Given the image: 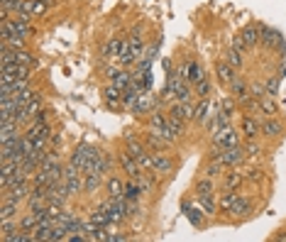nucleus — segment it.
I'll return each mask as SVG.
<instances>
[{
	"label": "nucleus",
	"mask_w": 286,
	"mask_h": 242,
	"mask_svg": "<svg viewBox=\"0 0 286 242\" xmlns=\"http://www.w3.org/2000/svg\"><path fill=\"white\" fill-rule=\"evenodd\" d=\"M218 162H220L225 169L240 167V164L245 162V149H242V147H228V149H223Z\"/></svg>",
	"instance_id": "obj_4"
},
{
	"label": "nucleus",
	"mask_w": 286,
	"mask_h": 242,
	"mask_svg": "<svg viewBox=\"0 0 286 242\" xmlns=\"http://www.w3.org/2000/svg\"><path fill=\"white\" fill-rule=\"evenodd\" d=\"M232 47H235L237 52H242V54H245V52H247V49H249V44H247V42H245V39H242V35H237V37H232Z\"/></svg>",
	"instance_id": "obj_39"
},
{
	"label": "nucleus",
	"mask_w": 286,
	"mask_h": 242,
	"mask_svg": "<svg viewBox=\"0 0 286 242\" xmlns=\"http://www.w3.org/2000/svg\"><path fill=\"white\" fill-rule=\"evenodd\" d=\"M103 181H105V174H100V171L83 174V193H95L98 188L103 186Z\"/></svg>",
	"instance_id": "obj_13"
},
{
	"label": "nucleus",
	"mask_w": 286,
	"mask_h": 242,
	"mask_svg": "<svg viewBox=\"0 0 286 242\" xmlns=\"http://www.w3.org/2000/svg\"><path fill=\"white\" fill-rule=\"evenodd\" d=\"M228 88H230V93H232V98H235V100H242L245 95H249V86L245 83V81H240V76H237V78L230 83Z\"/></svg>",
	"instance_id": "obj_23"
},
{
	"label": "nucleus",
	"mask_w": 286,
	"mask_h": 242,
	"mask_svg": "<svg viewBox=\"0 0 286 242\" xmlns=\"http://www.w3.org/2000/svg\"><path fill=\"white\" fill-rule=\"evenodd\" d=\"M249 213H252V201L245 198V196H240L232 205V210H230V215H235V218H247Z\"/></svg>",
	"instance_id": "obj_20"
},
{
	"label": "nucleus",
	"mask_w": 286,
	"mask_h": 242,
	"mask_svg": "<svg viewBox=\"0 0 286 242\" xmlns=\"http://www.w3.org/2000/svg\"><path fill=\"white\" fill-rule=\"evenodd\" d=\"M122 44H125V42H122V39H110V42H108V44H105V49H103V56H105V59H115V61H117V56H120V52H122Z\"/></svg>",
	"instance_id": "obj_26"
},
{
	"label": "nucleus",
	"mask_w": 286,
	"mask_h": 242,
	"mask_svg": "<svg viewBox=\"0 0 286 242\" xmlns=\"http://www.w3.org/2000/svg\"><path fill=\"white\" fill-rule=\"evenodd\" d=\"M210 105H213V103H210L208 98H198V103L193 105V120L203 125V123L208 120V115H210Z\"/></svg>",
	"instance_id": "obj_17"
},
{
	"label": "nucleus",
	"mask_w": 286,
	"mask_h": 242,
	"mask_svg": "<svg viewBox=\"0 0 286 242\" xmlns=\"http://www.w3.org/2000/svg\"><path fill=\"white\" fill-rule=\"evenodd\" d=\"M264 91H267V95H274L279 93V76H269L267 81H264Z\"/></svg>",
	"instance_id": "obj_34"
},
{
	"label": "nucleus",
	"mask_w": 286,
	"mask_h": 242,
	"mask_svg": "<svg viewBox=\"0 0 286 242\" xmlns=\"http://www.w3.org/2000/svg\"><path fill=\"white\" fill-rule=\"evenodd\" d=\"M47 117H49V112H47V110H39L37 115H35V123H47Z\"/></svg>",
	"instance_id": "obj_41"
},
{
	"label": "nucleus",
	"mask_w": 286,
	"mask_h": 242,
	"mask_svg": "<svg viewBox=\"0 0 286 242\" xmlns=\"http://www.w3.org/2000/svg\"><path fill=\"white\" fill-rule=\"evenodd\" d=\"M210 93H213V83H210L208 76L193 86V95H198V98H210Z\"/></svg>",
	"instance_id": "obj_29"
},
{
	"label": "nucleus",
	"mask_w": 286,
	"mask_h": 242,
	"mask_svg": "<svg viewBox=\"0 0 286 242\" xmlns=\"http://www.w3.org/2000/svg\"><path fill=\"white\" fill-rule=\"evenodd\" d=\"M105 188H108V196H110V198L125 196V181L117 179V176H108V179H105Z\"/></svg>",
	"instance_id": "obj_19"
},
{
	"label": "nucleus",
	"mask_w": 286,
	"mask_h": 242,
	"mask_svg": "<svg viewBox=\"0 0 286 242\" xmlns=\"http://www.w3.org/2000/svg\"><path fill=\"white\" fill-rule=\"evenodd\" d=\"M125 147H127V152L132 154L134 159H139V157L147 152V145H145V140H137L132 132H127V135H125Z\"/></svg>",
	"instance_id": "obj_15"
},
{
	"label": "nucleus",
	"mask_w": 286,
	"mask_h": 242,
	"mask_svg": "<svg viewBox=\"0 0 286 242\" xmlns=\"http://www.w3.org/2000/svg\"><path fill=\"white\" fill-rule=\"evenodd\" d=\"M142 196H145V193H142V188H139V181H137V179H127V181H125V198L139 203Z\"/></svg>",
	"instance_id": "obj_22"
},
{
	"label": "nucleus",
	"mask_w": 286,
	"mask_h": 242,
	"mask_svg": "<svg viewBox=\"0 0 286 242\" xmlns=\"http://www.w3.org/2000/svg\"><path fill=\"white\" fill-rule=\"evenodd\" d=\"M249 93L254 95V98H264V95H267V91H264V83H252V86H249Z\"/></svg>",
	"instance_id": "obj_40"
},
{
	"label": "nucleus",
	"mask_w": 286,
	"mask_h": 242,
	"mask_svg": "<svg viewBox=\"0 0 286 242\" xmlns=\"http://www.w3.org/2000/svg\"><path fill=\"white\" fill-rule=\"evenodd\" d=\"M117 162H120V167H122V171L127 174V179H139L142 174H145V169L139 167V162L134 159L132 154L125 149V152H120V157H117Z\"/></svg>",
	"instance_id": "obj_3"
},
{
	"label": "nucleus",
	"mask_w": 286,
	"mask_h": 242,
	"mask_svg": "<svg viewBox=\"0 0 286 242\" xmlns=\"http://www.w3.org/2000/svg\"><path fill=\"white\" fill-rule=\"evenodd\" d=\"M167 120H169V125L174 128V132H176L179 137L186 135V123H189V120H184V117H179V115H174V112H167Z\"/></svg>",
	"instance_id": "obj_28"
},
{
	"label": "nucleus",
	"mask_w": 286,
	"mask_h": 242,
	"mask_svg": "<svg viewBox=\"0 0 286 242\" xmlns=\"http://www.w3.org/2000/svg\"><path fill=\"white\" fill-rule=\"evenodd\" d=\"M193 193H196V198H203V196H210V193H215V179H210V176H203V179H198V181L193 184Z\"/></svg>",
	"instance_id": "obj_16"
},
{
	"label": "nucleus",
	"mask_w": 286,
	"mask_h": 242,
	"mask_svg": "<svg viewBox=\"0 0 286 242\" xmlns=\"http://www.w3.org/2000/svg\"><path fill=\"white\" fill-rule=\"evenodd\" d=\"M176 74L181 76L184 81H189L191 86H196L198 81H203L206 78V71H203V66L198 64V61H184L181 66H179V71Z\"/></svg>",
	"instance_id": "obj_2"
},
{
	"label": "nucleus",
	"mask_w": 286,
	"mask_h": 242,
	"mask_svg": "<svg viewBox=\"0 0 286 242\" xmlns=\"http://www.w3.org/2000/svg\"><path fill=\"white\" fill-rule=\"evenodd\" d=\"M242 149H245V157H259V154H262V147H259L254 140H247V145Z\"/></svg>",
	"instance_id": "obj_37"
},
{
	"label": "nucleus",
	"mask_w": 286,
	"mask_h": 242,
	"mask_svg": "<svg viewBox=\"0 0 286 242\" xmlns=\"http://www.w3.org/2000/svg\"><path fill=\"white\" fill-rule=\"evenodd\" d=\"M213 145H218L220 149L240 147V135H237V130L232 125H225V128L213 132Z\"/></svg>",
	"instance_id": "obj_1"
},
{
	"label": "nucleus",
	"mask_w": 286,
	"mask_h": 242,
	"mask_svg": "<svg viewBox=\"0 0 286 242\" xmlns=\"http://www.w3.org/2000/svg\"><path fill=\"white\" fill-rule=\"evenodd\" d=\"M152 171H154V174H159V176H169V174L174 171L172 157H169V154H164V152H154Z\"/></svg>",
	"instance_id": "obj_9"
},
{
	"label": "nucleus",
	"mask_w": 286,
	"mask_h": 242,
	"mask_svg": "<svg viewBox=\"0 0 286 242\" xmlns=\"http://www.w3.org/2000/svg\"><path fill=\"white\" fill-rule=\"evenodd\" d=\"M274 240H276V242H286V235H274Z\"/></svg>",
	"instance_id": "obj_42"
},
{
	"label": "nucleus",
	"mask_w": 286,
	"mask_h": 242,
	"mask_svg": "<svg viewBox=\"0 0 286 242\" xmlns=\"http://www.w3.org/2000/svg\"><path fill=\"white\" fill-rule=\"evenodd\" d=\"M259 44H262L264 49H271V47H276L279 52L284 49L281 35H279L276 30H271V27H262V25H259Z\"/></svg>",
	"instance_id": "obj_5"
},
{
	"label": "nucleus",
	"mask_w": 286,
	"mask_h": 242,
	"mask_svg": "<svg viewBox=\"0 0 286 242\" xmlns=\"http://www.w3.org/2000/svg\"><path fill=\"white\" fill-rule=\"evenodd\" d=\"M15 59H18V64H25V66H32L35 64V56L30 54L27 49H15Z\"/></svg>",
	"instance_id": "obj_35"
},
{
	"label": "nucleus",
	"mask_w": 286,
	"mask_h": 242,
	"mask_svg": "<svg viewBox=\"0 0 286 242\" xmlns=\"http://www.w3.org/2000/svg\"><path fill=\"white\" fill-rule=\"evenodd\" d=\"M198 205L206 210V215H215L220 208H218V201H215V196L210 193V196H203V198H198Z\"/></svg>",
	"instance_id": "obj_30"
},
{
	"label": "nucleus",
	"mask_w": 286,
	"mask_h": 242,
	"mask_svg": "<svg viewBox=\"0 0 286 242\" xmlns=\"http://www.w3.org/2000/svg\"><path fill=\"white\" fill-rule=\"evenodd\" d=\"M237 198H240L237 191H228V188H225V193H220V198H218V208H220L223 213H230Z\"/></svg>",
	"instance_id": "obj_21"
},
{
	"label": "nucleus",
	"mask_w": 286,
	"mask_h": 242,
	"mask_svg": "<svg viewBox=\"0 0 286 242\" xmlns=\"http://www.w3.org/2000/svg\"><path fill=\"white\" fill-rule=\"evenodd\" d=\"M259 112L267 115V117H276V115H279V105L274 103L271 95H264V98L259 100Z\"/></svg>",
	"instance_id": "obj_24"
},
{
	"label": "nucleus",
	"mask_w": 286,
	"mask_h": 242,
	"mask_svg": "<svg viewBox=\"0 0 286 242\" xmlns=\"http://www.w3.org/2000/svg\"><path fill=\"white\" fill-rule=\"evenodd\" d=\"M220 171H223V164H220L218 159H213V164H208V167L203 169V176H210V179H215Z\"/></svg>",
	"instance_id": "obj_36"
},
{
	"label": "nucleus",
	"mask_w": 286,
	"mask_h": 242,
	"mask_svg": "<svg viewBox=\"0 0 286 242\" xmlns=\"http://www.w3.org/2000/svg\"><path fill=\"white\" fill-rule=\"evenodd\" d=\"M215 74H218V81H220L223 86H230V83L237 78V69L230 66L228 61H218V64H215Z\"/></svg>",
	"instance_id": "obj_12"
},
{
	"label": "nucleus",
	"mask_w": 286,
	"mask_h": 242,
	"mask_svg": "<svg viewBox=\"0 0 286 242\" xmlns=\"http://www.w3.org/2000/svg\"><path fill=\"white\" fill-rule=\"evenodd\" d=\"M20 203L10 201V198H3V208H0V220H8V218H18Z\"/></svg>",
	"instance_id": "obj_25"
},
{
	"label": "nucleus",
	"mask_w": 286,
	"mask_h": 242,
	"mask_svg": "<svg viewBox=\"0 0 286 242\" xmlns=\"http://www.w3.org/2000/svg\"><path fill=\"white\" fill-rule=\"evenodd\" d=\"M237 108H240V105H237V100H235L232 95H230V98H223V100H220V112H223L225 117H230V120H232V115L237 112Z\"/></svg>",
	"instance_id": "obj_31"
},
{
	"label": "nucleus",
	"mask_w": 286,
	"mask_h": 242,
	"mask_svg": "<svg viewBox=\"0 0 286 242\" xmlns=\"http://www.w3.org/2000/svg\"><path fill=\"white\" fill-rule=\"evenodd\" d=\"M225 61H228L230 66H235V69H240L242 64H245V59H242V52H237L235 47H230L228 54H225Z\"/></svg>",
	"instance_id": "obj_33"
},
{
	"label": "nucleus",
	"mask_w": 286,
	"mask_h": 242,
	"mask_svg": "<svg viewBox=\"0 0 286 242\" xmlns=\"http://www.w3.org/2000/svg\"><path fill=\"white\" fill-rule=\"evenodd\" d=\"M242 181H245V174H240L237 169H230L228 174L223 176V188H228V191H237V188L242 186Z\"/></svg>",
	"instance_id": "obj_18"
},
{
	"label": "nucleus",
	"mask_w": 286,
	"mask_h": 242,
	"mask_svg": "<svg viewBox=\"0 0 286 242\" xmlns=\"http://www.w3.org/2000/svg\"><path fill=\"white\" fill-rule=\"evenodd\" d=\"M103 98H105V105H108L110 110H115V108L122 105V91H120L115 83H110V86L103 88Z\"/></svg>",
	"instance_id": "obj_14"
},
{
	"label": "nucleus",
	"mask_w": 286,
	"mask_h": 242,
	"mask_svg": "<svg viewBox=\"0 0 286 242\" xmlns=\"http://www.w3.org/2000/svg\"><path fill=\"white\" fill-rule=\"evenodd\" d=\"M181 210L186 213V218H189V223L193 225V227H198V230L206 227V210H203V208H196V205L191 208L189 201H184V203H181Z\"/></svg>",
	"instance_id": "obj_7"
},
{
	"label": "nucleus",
	"mask_w": 286,
	"mask_h": 242,
	"mask_svg": "<svg viewBox=\"0 0 286 242\" xmlns=\"http://www.w3.org/2000/svg\"><path fill=\"white\" fill-rule=\"evenodd\" d=\"M284 123H281V120H276V117H264V120H262V135H264V137H269V140H271V137H274V140H279V137H281V135H284Z\"/></svg>",
	"instance_id": "obj_11"
},
{
	"label": "nucleus",
	"mask_w": 286,
	"mask_h": 242,
	"mask_svg": "<svg viewBox=\"0 0 286 242\" xmlns=\"http://www.w3.org/2000/svg\"><path fill=\"white\" fill-rule=\"evenodd\" d=\"M145 145H147V149H150V152H167V149L172 147V145H169V142H167V140H164L159 132H154L152 128L145 132Z\"/></svg>",
	"instance_id": "obj_10"
},
{
	"label": "nucleus",
	"mask_w": 286,
	"mask_h": 242,
	"mask_svg": "<svg viewBox=\"0 0 286 242\" xmlns=\"http://www.w3.org/2000/svg\"><path fill=\"white\" fill-rule=\"evenodd\" d=\"M240 130H242V137H245V140H254V137L262 132V123H257L252 112H245V115H242V123H240Z\"/></svg>",
	"instance_id": "obj_8"
},
{
	"label": "nucleus",
	"mask_w": 286,
	"mask_h": 242,
	"mask_svg": "<svg viewBox=\"0 0 286 242\" xmlns=\"http://www.w3.org/2000/svg\"><path fill=\"white\" fill-rule=\"evenodd\" d=\"M37 223H39V218L32 213V210H30L25 218H20V230H25V232H35Z\"/></svg>",
	"instance_id": "obj_32"
},
{
	"label": "nucleus",
	"mask_w": 286,
	"mask_h": 242,
	"mask_svg": "<svg viewBox=\"0 0 286 242\" xmlns=\"http://www.w3.org/2000/svg\"><path fill=\"white\" fill-rule=\"evenodd\" d=\"M30 193H32V181H22V184H15V186H10L8 191H3V198H10L15 203H22V201L30 198Z\"/></svg>",
	"instance_id": "obj_6"
},
{
	"label": "nucleus",
	"mask_w": 286,
	"mask_h": 242,
	"mask_svg": "<svg viewBox=\"0 0 286 242\" xmlns=\"http://www.w3.org/2000/svg\"><path fill=\"white\" fill-rule=\"evenodd\" d=\"M242 39L249 44V49H252L254 44H259V25H247V27L242 30Z\"/></svg>",
	"instance_id": "obj_27"
},
{
	"label": "nucleus",
	"mask_w": 286,
	"mask_h": 242,
	"mask_svg": "<svg viewBox=\"0 0 286 242\" xmlns=\"http://www.w3.org/2000/svg\"><path fill=\"white\" fill-rule=\"evenodd\" d=\"M245 179L247 181H262L264 179V171L262 169H249V171H245Z\"/></svg>",
	"instance_id": "obj_38"
}]
</instances>
